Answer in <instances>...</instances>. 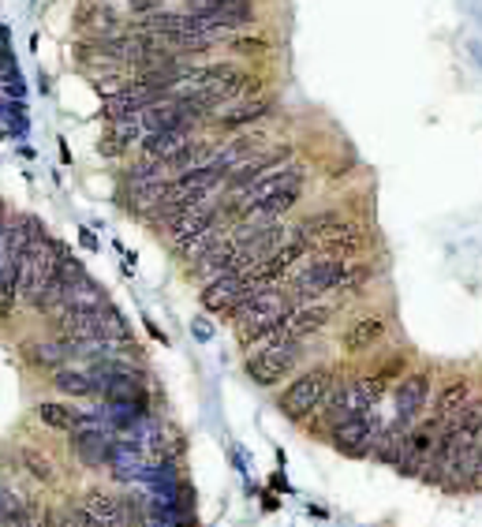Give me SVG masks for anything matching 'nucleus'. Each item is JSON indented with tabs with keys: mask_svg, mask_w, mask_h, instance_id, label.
I'll list each match as a JSON object with an SVG mask.
<instances>
[{
	"mask_svg": "<svg viewBox=\"0 0 482 527\" xmlns=\"http://www.w3.org/2000/svg\"><path fill=\"white\" fill-rule=\"evenodd\" d=\"M79 27H83V30H94L98 38H105V34H120L116 12H113L109 4H101V0H94V4H86V8H83Z\"/></svg>",
	"mask_w": 482,
	"mask_h": 527,
	"instance_id": "nucleus-22",
	"label": "nucleus"
},
{
	"mask_svg": "<svg viewBox=\"0 0 482 527\" xmlns=\"http://www.w3.org/2000/svg\"><path fill=\"white\" fill-rule=\"evenodd\" d=\"M221 217V206H213V203H199V206H191L180 221L172 225V232H169V244L176 247V244H184V240H191V236H199L202 228H209L213 221Z\"/></svg>",
	"mask_w": 482,
	"mask_h": 527,
	"instance_id": "nucleus-15",
	"label": "nucleus"
},
{
	"mask_svg": "<svg viewBox=\"0 0 482 527\" xmlns=\"http://www.w3.org/2000/svg\"><path fill=\"white\" fill-rule=\"evenodd\" d=\"M209 333H213V330H209L206 322H194V337H199V340H209Z\"/></svg>",
	"mask_w": 482,
	"mask_h": 527,
	"instance_id": "nucleus-27",
	"label": "nucleus"
},
{
	"mask_svg": "<svg viewBox=\"0 0 482 527\" xmlns=\"http://www.w3.org/2000/svg\"><path fill=\"white\" fill-rule=\"evenodd\" d=\"M105 303H109V292H105L98 281L83 277V281H75L67 288V307L64 311H101Z\"/></svg>",
	"mask_w": 482,
	"mask_h": 527,
	"instance_id": "nucleus-20",
	"label": "nucleus"
},
{
	"mask_svg": "<svg viewBox=\"0 0 482 527\" xmlns=\"http://www.w3.org/2000/svg\"><path fill=\"white\" fill-rule=\"evenodd\" d=\"M191 139H194L191 127H154V132L142 135V154L157 157V161H169V157L180 154Z\"/></svg>",
	"mask_w": 482,
	"mask_h": 527,
	"instance_id": "nucleus-13",
	"label": "nucleus"
},
{
	"mask_svg": "<svg viewBox=\"0 0 482 527\" xmlns=\"http://www.w3.org/2000/svg\"><path fill=\"white\" fill-rule=\"evenodd\" d=\"M23 359L30 363V367L57 371V367H64V363L71 359V352H67L64 337H60V340H27V344H23Z\"/></svg>",
	"mask_w": 482,
	"mask_h": 527,
	"instance_id": "nucleus-16",
	"label": "nucleus"
},
{
	"mask_svg": "<svg viewBox=\"0 0 482 527\" xmlns=\"http://www.w3.org/2000/svg\"><path fill=\"white\" fill-rule=\"evenodd\" d=\"M184 8L191 15H202L217 30H236L255 23V0H184Z\"/></svg>",
	"mask_w": 482,
	"mask_h": 527,
	"instance_id": "nucleus-8",
	"label": "nucleus"
},
{
	"mask_svg": "<svg viewBox=\"0 0 482 527\" xmlns=\"http://www.w3.org/2000/svg\"><path fill=\"white\" fill-rule=\"evenodd\" d=\"M270 108H273L270 98L251 101V105H240V108H232V113H221V116H217V127H243V124H255V120H262V116H270Z\"/></svg>",
	"mask_w": 482,
	"mask_h": 527,
	"instance_id": "nucleus-23",
	"label": "nucleus"
},
{
	"mask_svg": "<svg viewBox=\"0 0 482 527\" xmlns=\"http://www.w3.org/2000/svg\"><path fill=\"white\" fill-rule=\"evenodd\" d=\"M471 401V381L468 378H456V381H449L441 393H438V401H434V415L438 419H453V415Z\"/></svg>",
	"mask_w": 482,
	"mask_h": 527,
	"instance_id": "nucleus-21",
	"label": "nucleus"
},
{
	"mask_svg": "<svg viewBox=\"0 0 482 527\" xmlns=\"http://www.w3.org/2000/svg\"><path fill=\"white\" fill-rule=\"evenodd\" d=\"M329 386H333V371L329 367H311V371H299L288 386L281 389V415L292 423H303L311 419L314 411H321V404H326L329 396Z\"/></svg>",
	"mask_w": 482,
	"mask_h": 527,
	"instance_id": "nucleus-3",
	"label": "nucleus"
},
{
	"mask_svg": "<svg viewBox=\"0 0 482 527\" xmlns=\"http://www.w3.org/2000/svg\"><path fill=\"white\" fill-rule=\"evenodd\" d=\"M385 333H389V318L382 311H367V315L348 322V330L341 333V348L348 355H363L370 348H378L385 340Z\"/></svg>",
	"mask_w": 482,
	"mask_h": 527,
	"instance_id": "nucleus-10",
	"label": "nucleus"
},
{
	"mask_svg": "<svg viewBox=\"0 0 482 527\" xmlns=\"http://www.w3.org/2000/svg\"><path fill=\"white\" fill-rule=\"evenodd\" d=\"M378 438H382V430L374 427V419H367V415H355V419H344L333 427V445L355 460L370 457V452L378 449Z\"/></svg>",
	"mask_w": 482,
	"mask_h": 527,
	"instance_id": "nucleus-9",
	"label": "nucleus"
},
{
	"mask_svg": "<svg viewBox=\"0 0 482 527\" xmlns=\"http://www.w3.org/2000/svg\"><path fill=\"white\" fill-rule=\"evenodd\" d=\"M352 262L341 254H326V259H311L307 266L292 277V296L296 299H318L326 292H348Z\"/></svg>",
	"mask_w": 482,
	"mask_h": 527,
	"instance_id": "nucleus-4",
	"label": "nucleus"
},
{
	"mask_svg": "<svg viewBox=\"0 0 482 527\" xmlns=\"http://www.w3.org/2000/svg\"><path fill=\"white\" fill-rule=\"evenodd\" d=\"M236 251H240L236 236H221V240H213V244L199 254V259L187 266V274H191V277H202V281L221 277V274H228V269H232V262H236Z\"/></svg>",
	"mask_w": 482,
	"mask_h": 527,
	"instance_id": "nucleus-11",
	"label": "nucleus"
},
{
	"mask_svg": "<svg viewBox=\"0 0 482 527\" xmlns=\"http://www.w3.org/2000/svg\"><path fill=\"white\" fill-rule=\"evenodd\" d=\"M382 396V386L378 381H367V378H341L329 386V396L326 404H321V411H326V419L336 427L344 419H355V415H367V408L378 404Z\"/></svg>",
	"mask_w": 482,
	"mask_h": 527,
	"instance_id": "nucleus-5",
	"label": "nucleus"
},
{
	"mask_svg": "<svg viewBox=\"0 0 482 527\" xmlns=\"http://www.w3.org/2000/svg\"><path fill=\"white\" fill-rule=\"evenodd\" d=\"M299 359H303V344H299V337L273 333L270 344H265L262 352L247 355L243 371H247V378H251L255 386L270 389V386H281V378H292V374H296Z\"/></svg>",
	"mask_w": 482,
	"mask_h": 527,
	"instance_id": "nucleus-2",
	"label": "nucleus"
},
{
	"mask_svg": "<svg viewBox=\"0 0 482 527\" xmlns=\"http://www.w3.org/2000/svg\"><path fill=\"white\" fill-rule=\"evenodd\" d=\"M292 188H303V169H299V165L270 169V172H265L262 180H255L251 188H243V191H240V198H232V203H225V206H228V213H232V217H240L243 210H251V206L270 203L273 195H281V191H292Z\"/></svg>",
	"mask_w": 482,
	"mask_h": 527,
	"instance_id": "nucleus-6",
	"label": "nucleus"
},
{
	"mask_svg": "<svg viewBox=\"0 0 482 527\" xmlns=\"http://www.w3.org/2000/svg\"><path fill=\"white\" fill-rule=\"evenodd\" d=\"M475 486H482V460H478V475H475Z\"/></svg>",
	"mask_w": 482,
	"mask_h": 527,
	"instance_id": "nucleus-29",
	"label": "nucleus"
},
{
	"mask_svg": "<svg viewBox=\"0 0 482 527\" xmlns=\"http://www.w3.org/2000/svg\"><path fill=\"white\" fill-rule=\"evenodd\" d=\"M154 449L157 452H169V457H180L184 452V442H180V430L176 427H165V430H154Z\"/></svg>",
	"mask_w": 482,
	"mask_h": 527,
	"instance_id": "nucleus-25",
	"label": "nucleus"
},
{
	"mask_svg": "<svg viewBox=\"0 0 482 527\" xmlns=\"http://www.w3.org/2000/svg\"><path fill=\"white\" fill-rule=\"evenodd\" d=\"M34 415H38V419H42L45 427H52V430H67V434H75V430H83V427L98 423V415H86V411L67 408V404H60V401H38Z\"/></svg>",
	"mask_w": 482,
	"mask_h": 527,
	"instance_id": "nucleus-14",
	"label": "nucleus"
},
{
	"mask_svg": "<svg viewBox=\"0 0 482 527\" xmlns=\"http://www.w3.org/2000/svg\"><path fill=\"white\" fill-rule=\"evenodd\" d=\"M8 221V210H4V198H0V225Z\"/></svg>",
	"mask_w": 482,
	"mask_h": 527,
	"instance_id": "nucleus-28",
	"label": "nucleus"
},
{
	"mask_svg": "<svg viewBox=\"0 0 482 527\" xmlns=\"http://www.w3.org/2000/svg\"><path fill=\"white\" fill-rule=\"evenodd\" d=\"M83 505L91 508V513L98 516V523H109V527H120V523H128L131 513H128V501L123 498H113V494H105V490H91V494L83 498Z\"/></svg>",
	"mask_w": 482,
	"mask_h": 527,
	"instance_id": "nucleus-17",
	"label": "nucleus"
},
{
	"mask_svg": "<svg viewBox=\"0 0 482 527\" xmlns=\"http://www.w3.org/2000/svg\"><path fill=\"white\" fill-rule=\"evenodd\" d=\"M363 240H367V236H363L360 225H344V221H341L333 232L321 236L318 244H321V251H326V254H341V259H352V254L363 247Z\"/></svg>",
	"mask_w": 482,
	"mask_h": 527,
	"instance_id": "nucleus-19",
	"label": "nucleus"
},
{
	"mask_svg": "<svg viewBox=\"0 0 482 527\" xmlns=\"http://www.w3.org/2000/svg\"><path fill=\"white\" fill-rule=\"evenodd\" d=\"M270 49L262 38H232V52H236V57H262V52Z\"/></svg>",
	"mask_w": 482,
	"mask_h": 527,
	"instance_id": "nucleus-26",
	"label": "nucleus"
},
{
	"mask_svg": "<svg viewBox=\"0 0 482 527\" xmlns=\"http://www.w3.org/2000/svg\"><path fill=\"white\" fill-rule=\"evenodd\" d=\"M288 311H292V292H281L277 284L262 288V292L247 303L236 318H232L236 322V340L243 344V348H251V344H258V340H270L273 333L284 330Z\"/></svg>",
	"mask_w": 482,
	"mask_h": 527,
	"instance_id": "nucleus-1",
	"label": "nucleus"
},
{
	"mask_svg": "<svg viewBox=\"0 0 482 527\" xmlns=\"http://www.w3.org/2000/svg\"><path fill=\"white\" fill-rule=\"evenodd\" d=\"M333 315H336L333 303H318V299L299 303V307H292V311H288V318H284V330H281V333L303 340V337H311V333H318V330H326Z\"/></svg>",
	"mask_w": 482,
	"mask_h": 527,
	"instance_id": "nucleus-12",
	"label": "nucleus"
},
{
	"mask_svg": "<svg viewBox=\"0 0 482 527\" xmlns=\"http://www.w3.org/2000/svg\"><path fill=\"white\" fill-rule=\"evenodd\" d=\"M52 389L64 396H94L101 386L91 371H75V367H57L52 371Z\"/></svg>",
	"mask_w": 482,
	"mask_h": 527,
	"instance_id": "nucleus-18",
	"label": "nucleus"
},
{
	"mask_svg": "<svg viewBox=\"0 0 482 527\" xmlns=\"http://www.w3.org/2000/svg\"><path fill=\"white\" fill-rule=\"evenodd\" d=\"M20 460H23V467H27L38 483H45V486L57 483V467H52V460L45 457V452H38V449H23V452H20Z\"/></svg>",
	"mask_w": 482,
	"mask_h": 527,
	"instance_id": "nucleus-24",
	"label": "nucleus"
},
{
	"mask_svg": "<svg viewBox=\"0 0 482 527\" xmlns=\"http://www.w3.org/2000/svg\"><path fill=\"white\" fill-rule=\"evenodd\" d=\"M392 419H397L400 427H412L423 408L431 404V371H412V374H404L397 381V393H392Z\"/></svg>",
	"mask_w": 482,
	"mask_h": 527,
	"instance_id": "nucleus-7",
	"label": "nucleus"
}]
</instances>
